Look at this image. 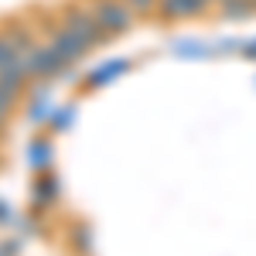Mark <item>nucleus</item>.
<instances>
[{
    "label": "nucleus",
    "mask_w": 256,
    "mask_h": 256,
    "mask_svg": "<svg viewBox=\"0 0 256 256\" xmlns=\"http://www.w3.org/2000/svg\"><path fill=\"white\" fill-rule=\"evenodd\" d=\"M20 62H24V72H28V82H44V79H55V76H62L68 65H65V58H62L58 52L48 44V41H38L28 55H20Z\"/></svg>",
    "instance_id": "obj_3"
},
{
    "label": "nucleus",
    "mask_w": 256,
    "mask_h": 256,
    "mask_svg": "<svg viewBox=\"0 0 256 256\" xmlns=\"http://www.w3.org/2000/svg\"><path fill=\"white\" fill-rule=\"evenodd\" d=\"M208 4H222V0H208Z\"/></svg>",
    "instance_id": "obj_18"
},
{
    "label": "nucleus",
    "mask_w": 256,
    "mask_h": 256,
    "mask_svg": "<svg viewBox=\"0 0 256 256\" xmlns=\"http://www.w3.org/2000/svg\"><path fill=\"white\" fill-rule=\"evenodd\" d=\"M28 86H31V82H28V72H24V62H20V55L0 68V89H7V92L20 96Z\"/></svg>",
    "instance_id": "obj_8"
},
{
    "label": "nucleus",
    "mask_w": 256,
    "mask_h": 256,
    "mask_svg": "<svg viewBox=\"0 0 256 256\" xmlns=\"http://www.w3.org/2000/svg\"><path fill=\"white\" fill-rule=\"evenodd\" d=\"M239 52H242V58H253L256 62V38L242 41V44H239Z\"/></svg>",
    "instance_id": "obj_16"
},
{
    "label": "nucleus",
    "mask_w": 256,
    "mask_h": 256,
    "mask_svg": "<svg viewBox=\"0 0 256 256\" xmlns=\"http://www.w3.org/2000/svg\"><path fill=\"white\" fill-rule=\"evenodd\" d=\"M218 14L226 20H246L256 14V0H222V4H216Z\"/></svg>",
    "instance_id": "obj_11"
},
{
    "label": "nucleus",
    "mask_w": 256,
    "mask_h": 256,
    "mask_svg": "<svg viewBox=\"0 0 256 256\" xmlns=\"http://www.w3.org/2000/svg\"><path fill=\"white\" fill-rule=\"evenodd\" d=\"M126 7H130L137 18H147V14L158 10V0H126Z\"/></svg>",
    "instance_id": "obj_13"
},
{
    "label": "nucleus",
    "mask_w": 256,
    "mask_h": 256,
    "mask_svg": "<svg viewBox=\"0 0 256 256\" xmlns=\"http://www.w3.org/2000/svg\"><path fill=\"white\" fill-rule=\"evenodd\" d=\"M44 41H48L62 58H65V65H76V62H82L86 55H89V44H86L82 38H76L68 28H62L58 20L48 28V38H44Z\"/></svg>",
    "instance_id": "obj_4"
},
{
    "label": "nucleus",
    "mask_w": 256,
    "mask_h": 256,
    "mask_svg": "<svg viewBox=\"0 0 256 256\" xmlns=\"http://www.w3.org/2000/svg\"><path fill=\"white\" fill-rule=\"evenodd\" d=\"M18 99H20V96H14V92H7V89H0V126H4V123H7V116L14 113Z\"/></svg>",
    "instance_id": "obj_12"
},
{
    "label": "nucleus",
    "mask_w": 256,
    "mask_h": 256,
    "mask_svg": "<svg viewBox=\"0 0 256 256\" xmlns=\"http://www.w3.org/2000/svg\"><path fill=\"white\" fill-rule=\"evenodd\" d=\"M18 55H14V48L7 44V38H4V31H0V68L7 65V62H14Z\"/></svg>",
    "instance_id": "obj_15"
},
{
    "label": "nucleus",
    "mask_w": 256,
    "mask_h": 256,
    "mask_svg": "<svg viewBox=\"0 0 256 256\" xmlns=\"http://www.w3.org/2000/svg\"><path fill=\"white\" fill-rule=\"evenodd\" d=\"M68 123H72V106H62V113H58V116L52 113V126H55V130H65Z\"/></svg>",
    "instance_id": "obj_14"
},
{
    "label": "nucleus",
    "mask_w": 256,
    "mask_h": 256,
    "mask_svg": "<svg viewBox=\"0 0 256 256\" xmlns=\"http://www.w3.org/2000/svg\"><path fill=\"white\" fill-rule=\"evenodd\" d=\"M52 160H55V150H52V144H48L44 137H38V140H31V144H28V164H31V168L48 171V168H52Z\"/></svg>",
    "instance_id": "obj_9"
},
{
    "label": "nucleus",
    "mask_w": 256,
    "mask_h": 256,
    "mask_svg": "<svg viewBox=\"0 0 256 256\" xmlns=\"http://www.w3.org/2000/svg\"><path fill=\"white\" fill-rule=\"evenodd\" d=\"M4 38H7V44L14 48V55H28L34 44H38V34H34V24L31 20H20V18H10L4 20Z\"/></svg>",
    "instance_id": "obj_5"
},
{
    "label": "nucleus",
    "mask_w": 256,
    "mask_h": 256,
    "mask_svg": "<svg viewBox=\"0 0 256 256\" xmlns=\"http://www.w3.org/2000/svg\"><path fill=\"white\" fill-rule=\"evenodd\" d=\"M7 216H10V205H7V202H0V222H7Z\"/></svg>",
    "instance_id": "obj_17"
},
{
    "label": "nucleus",
    "mask_w": 256,
    "mask_h": 256,
    "mask_svg": "<svg viewBox=\"0 0 256 256\" xmlns=\"http://www.w3.org/2000/svg\"><path fill=\"white\" fill-rule=\"evenodd\" d=\"M212 4L208 0H158V14L160 20H188V18H202Z\"/></svg>",
    "instance_id": "obj_6"
},
{
    "label": "nucleus",
    "mask_w": 256,
    "mask_h": 256,
    "mask_svg": "<svg viewBox=\"0 0 256 256\" xmlns=\"http://www.w3.org/2000/svg\"><path fill=\"white\" fill-rule=\"evenodd\" d=\"M89 10H92L96 24L106 31V38L126 34L137 24V14L126 7V0H89Z\"/></svg>",
    "instance_id": "obj_2"
},
{
    "label": "nucleus",
    "mask_w": 256,
    "mask_h": 256,
    "mask_svg": "<svg viewBox=\"0 0 256 256\" xmlns=\"http://www.w3.org/2000/svg\"><path fill=\"white\" fill-rule=\"evenodd\" d=\"M34 202H38V205H55V202H58V178L41 171V174L34 178Z\"/></svg>",
    "instance_id": "obj_10"
},
{
    "label": "nucleus",
    "mask_w": 256,
    "mask_h": 256,
    "mask_svg": "<svg viewBox=\"0 0 256 256\" xmlns=\"http://www.w3.org/2000/svg\"><path fill=\"white\" fill-rule=\"evenodd\" d=\"M126 72H130V62L126 58H110V62H102V65H96L86 82H89V89H106L110 82H116Z\"/></svg>",
    "instance_id": "obj_7"
},
{
    "label": "nucleus",
    "mask_w": 256,
    "mask_h": 256,
    "mask_svg": "<svg viewBox=\"0 0 256 256\" xmlns=\"http://www.w3.org/2000/svg\"><path fill=\"white\" fill-rule=\"evenodd\" d=\"M58 24L62 28H68L76 38H82L86 44H89V52H96L106 38V31L96 24V18H92V10H89V4H82V0H76V4H65L58 10Z\"/></svg>",
    "instance_id": "obj_1"
}]
</instances>
